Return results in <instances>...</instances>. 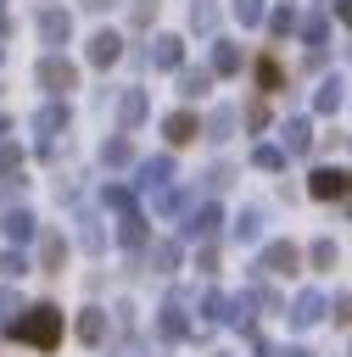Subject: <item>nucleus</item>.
<instances>
[{"instance_id": "nucleus-27", "label": "nucleus", "mask_w": 352, "mask_h": 357, "mask_svg": "<svg viewBox=\"0 0 352 357\" xmlns=\"http://www.w3.org/2000/svg\"><path fill=\"white\" fill-rule=\"evenodd\" d=\"M279 84H285V67H279L274 56H263V61H257V89H263V95H274Z\"/></svg>"}, {"instance_id": "nucleus-28", "label": "nucleus", "mask_w": 352, "mask_h": 357, "mask_svg": "<svg viewBox=\"0 0 352 357\" xmlns=\"http://www.w3.org/2000/svg\"><path fill=\"white\" fill-rule=\"evenodd\" d=\"M151 268H156V273H179V245H173V240H156V245H151Z\"/></svg>"}, {"instance_id": "nucleus-18", "label": "nucleus", "mask_w": 352, "mask_h": 357, "mask_svg": "<svg viewBox=\"0 0 352 357\" xmlns=\"http://www.w3.org/2000/svg\"><path fill=\"white\" fill-rule=\"evenodd\" d=\"M106 329H112L106 307H84V318H78V340H84V346H101V340H106Z\"/></svg>"}, {"instance_id": "nucleus-9", "label": "nucleus", "mask_w": 352, "mask_h": 357, "mask_svg": "<svg viewBox=\"0 0 352 357\" xmlns=\"http://www.w3.org/2000/svg\"><path fill=\"white\" fill-rule=\"evenodd\" d=\"M168 178H173V156H168V151L134 162V184H140V190H168Z\"/></svg>"}, {"instance_id": "nucleus-22", "label": "nucleus", "mask_w": 352, "mask_h": 357, "mask_svg": "<svg viewBox=\"0 0 352 357\" xmlns=\"http://www.w3.org/2000/svg\"><path fill=\"white\" fill-rule=\"evenodd\" d=\"M207 89H212V73L207 67H179V95L184 100H201Z\"/></svg>"}, {"instance_id": "nucleus-4", "label": "nucleus", "mask_w": 352, "mask_h": 357, "mask_svg": "<svg viewBox=\"0 0 352 357\" xmlns=\"http://www.w3.org/2000/svg\"><path fill=\"white\" fill-rule=\"evenodd\" d=\"M218 223H223V206H218V201H201V206H190V212H184L179 234H184V240H212V234H218Z\"/></svg>"}, {"instance_id": "nucleus-30", "label": "nucleus", "mask_w": 352, "mask_h": 357, "mask_svg": "<svg viewBox=\"0 0 352 357\" xmlns=\"http://www.w3.org/2000/svg\"><path fill=\"white\" fill-rule=\"evenodd\" d=\"M251 162H257L263 173H285V151H279V145H257V151H251Z\"/></svg>"}, {"instance_id": "nucleus-40", "label": "nucleus", "mask_w": 352, "mask_h": 357, "mask_svg": "<svg viewBox=\"0 0 352 357\" xmlns=\"http://www.w3.org/2000/svg\"><path fill=\"white\" fill-rule=\"evenodd\" d=\"M11 312H22V296H17L11 284H0V324H6Z\"/></svg>"}, {"instance_id": "nucleus-35", "label": "nucleus", "mask_w": 352, "mask_h": 357, "mask_svg": "<svg viewBox=\"0 0 352 357\" xmlns=\"http://www.w3.org/2000/svg\"><path fill=\"white\" fill-rule=\"evenodd\" d=\"M324 33H330V17H324V11H313V17L302 22V39H307V45H324Z\"/></svg>"}, {"instance_id": "nucleus-5", "label": "nucleus", "mask_w": 352, "mask_h": 357, "mask_svg": "<svg viewBox=\"0 0 352 357\" xmlns=\"http://www.w3.org/2000/svg\"><path fill=\"white\" fill-rule=\"evenodd\" d=\"M257 268H263V273H285V279H291V273H302V251H296L291 240H268V245H263V257H257Z\"/></svg>"}, {"instance_id": "nucleus-23", "label": "nucleus", "mask_w": 352, "mask_h": 357, "mask_svg": "<svg viewBox=\"0 0 352 357\" xmlns=\"http://www.w3.org/2000/svg\"><path fill=\"white\" fill-rule=\"evenodd\" d=\"M235 123H240V117H235V106H218V112H212V117L201 123V134H207L212 145H223V139L235 134Z\"/></svg>"}, {"instance_id": "nucleus-6", "label": "nucleus", "mask_w": 352, "mask_h": 357, "mask_svg": "<svg viewBox=\"0 0 352 357\" xmlns=\"http://www.w3.org/2000/svg\"><path fill=\"white\" fill-rule=\"evenodd\" d=\"M307 195L313 201H341L346 195V167H313L307 173Z\"/></svg>"}, {"instance_id": "nucleus-39", "label": "nucleus", "mask_w": 352, "mask_h": 357, "mask_svg": "<svg viewBox=\"0 0 352 357\" xmlns=\"http://www.w3.org/2000/svg\"><path fill=\"white\" fill-rule=\"evenodd\" d=\"M6 173H22V151L0 139V178H6Z\"/></svg>"}, {"instance_id": "nucleus-36", "label": "nucleus", "mask_w": 352, "mask_h": 357, "mask_svg": "<svg viewBox=\"0 0 352 357\" xmlns=\"http://www.w3.org/2000/svg\"><path fill=\"white\" fill-rule=\"evenodd\" d=\"M212 22H218V11H212V0H196V6H190V28H201V33H207Z\"/></svg>"}, {"instance_id": "nucleus-8", "label": "nucleus", "mask_w": 352, "mask_h": 357, "mask_svg": "<svg viewBox=\"0 0 352 357\" xmlns=\"http://www.w3.org/2000/svg\"><path fill=\"white\" fill-rule=\"evenodd\" d=\"M84 56H89V67H101V73H106V67L123 56V39H117L112 28H95V33H89V45H84Z\"/></svg>"}, {"instance_id": "nucleus-11", "label": "nucleus", "mask_w": 352, "mask_h": 357, "mask_svg": "<svg viewBox=\"0 0 352 357\" xmlns=\"http://www.w3.org/2000/svg\"><path fill=\"white\" fill-rule=\"evenodd\" d=\"M324 307H330V301H324V290H302V296L291 301V312H285V318H291V329H313V324L324 318Z\"/></svg>"}, {"instance_id": "nucleus-17", "label": "nucleus", "mask_w": 352, "mask_h": 357, "mask_svg": "<svg viewBox=\"0 0 352 357\" xmlns=\"http://www.w3.org/2000/svg\"><path fill=\"white\" fill-rule=\"evenodd\" d=\"M229 234H235L240 245H257V240H263V206H240V218L229 223Z\"/></svg>"}, {"instance_id": "nucleus-1", "label": "nucleus", "mask_w": 352, "mask_h": 357, "mask_svg": "<svg viewBox=\"0 0 352 357\" xmlns=\"http://www.w3.org/2000/svg\"><path fill=\"white\" fill-rule=\"evenodd\" d=\"M0 329H6L11 340L34 346V351H56V346H61V307H56V301H34V307H22L17 318H6Z\"/></svg>"}, {"instance_id": "nucleus-45", "label": "nucleus", "mask_w": 352, "mask_h": 357, "mask_svg": "<svg viewBox=\"0 0 352 357\" xmlns=\"http://www.w3.org/2000/svg\"><path fill=\"white\" fill-rule=\"evenodd\" d=\"M279 357H313V351H307V346H285Z\"/></svg>"}, {"instance_id": "nucleus-20", "label": "nucleus", "mask_w": 352, "mask_h": 357, "mask_svg": "<svg viewBox=\"0 0 352 357\" xmlns=\"http://www.w3.org/2000/svg\"><path fill=\"white\" fill-rule=\"evenodd\" d=\"M101 167H134V139L129 134H112L101 145Z\"/></svg>"}, {"instance_id": "nucleus-19", "label": "nucleus", "mask_w": 352, "mask_h": 357, "mask_svg": "<svg viewBox=\"0 0 352 357\" xmlns=\"http://www.w3.org/2000/svg\"><path fill=\"white\" fill-rule=\"evenodd\" d=\"M145 106H151L145 89H123V95H117V117H123V128H140V123H145Z\"/></svg>"}, {"instance_id": "nucleus-37", "label": "nucleus", "mask_w": 352, "mask_h": 357, "mask_svg": "<svg viewBox=\"0 0 352 357\" xmlns=\"http://www.w3.org/2000/svg\"><path fill=\"white\" fill-rule=\"evenodd\" d=\"M268 28H274V33L285 39V33L296 28V11H291V6H279V11H268Z\"/></svg>"}, {"instance_id": "nucleus-29", "label": "nucleus", "mask_w": 352, "mask_h": 357, "mask_svg": "<svg viewBox=\"0 0 352 357\" xmlns=\"http://www.w3.org/2000/svg\"><path fill=\"white\" fill-rule=\"evenodd\" d=\"M101 201H106L112 212H134V190H129V184H101Z\"/></svg>"}, {"instance_id": "nucleus-16", "label": "nucleus", "mask_w": 352, "mask_h": 357, "mask_svg": "<svg viewBox=\"0 0 352 357\" xmlns=\"http://www.w3.org/2000/svg\"><path fill=\"white\" fill-rule=\"evenodd\" d=\"M279 139H285V145H279L285 156H307V151H313V128H307V117H291Z\"/></svg>"}, {"instance_id": "nucleus-12", "label": "nucleus", "mask_w": 352, "mask_h": 357, "mask_svg": "<svg viewBox=\"0 0 352 357\" xmlns=\"http://www.w3.org/2000/svg\"><path fill=\"white\" fill-rule=\"evenodd\" d=\"M151 67L179 73V67H184V39H179V33H156V39H151Z\"/></svg>"}, {"instance_id": "nucleus-43", "label": "nucleus", "mask_w": 352, "mask_h": 357, "mask_svg": "<svg viewBox=\"0 0 352 357\" xmlns=\"http://www.w3.org/2000/svg\"><path fill=\"white\" fill-rule=\"evenodd\" d=\"M6 33H11V6L0 0V39H6Z\"/></svg>"}, {"instance_id": "nucleus-13", "label": "nucleus", "mask_w": 352, "mask_h": 357, "mask_svg": "<svg viewBox=\"0 0 352 357\" xmlns=\"http://www.w3.org/2000/svg\"><path fill=\"white\" fill-rule=\"evenodd\" d=\"M156 335H162V340H184V335H190V318H184L179 301H162V307H156Z\"/></svg>"}, {"instance_id": "nucleus-34", "label": "nucleus", "mask_w": 352, "mask_h": 357, "mask_svg": "<svg viewBox=\"0 0 352 357\" xmlns=\"http://www.w3.org/2000/svg\"><path fill=\"white\" fill-rule=\"evenodd\" d=\"M229 11L240 17V28H257L263 22V0H229Z\"/></svg>"}, {"instance_id": "nucleus-38", "label": "nucleus", "mask_w": 352, "mask_h": 357, "mask_svg": "<svg viewBox=\"0 0 352 357\" xmlns=\"http://www.w3.org/2000/svg\"><path fill=\"white\" fill-rule=\"evenodd\" d=\"M335 262H341L335 240H318V245H313V268H335Z\"/></svg>"}, {"instance_id": "nucleus-21", "label": "nucleus", "mask_w": 352, "mask_h": 357, "mask_svg": "<svg viewBox=\"0 0 352 357\" xmlns=\"http://www.w3.org/2000/svg\"><path fill=\"white\" fill-rule=\"evenodd\" d=\"M67 262V240L61 234H39V273H61Z\"/></svg>"}, {"instance_id": "nucleus-32", "label": "nucleus", "mask_w": 352, "mask_h": 357, "mask_svg": "<svg viewBox=\"0 0 352 357\" xmlns=\"http://www.w3.org/2000/svg\"><path fill=\"white\" fill-rule=\"evenodd\" d=\"M184 201H190L184 190H156V212H162V218H179V212H184Z\"/></svg>"}, {"instance_id": "nucleus-46", "label": "nucleus", "mask_w": 352, "mask_h": 357, "mask_svg": "<svg viewBox=\"0 0 352 357\" xmlns=\"http://www.w3.org/2000/svg\"><path fill=\"white\" fill-rule=\"evenodd\" d=\"M6 134H11V123H6V117H0V139H6Z\"/></svg>"}, {"instance_id": "nucleus-10", "label": "nucleus", "mask_w": 352, "mask_h": 357, "mask_svg": "<svg viewBox=\"0 0 352 357\" xmlns=\"http://www.w3.org/2000/svg\"><path fill=\"white\" fill-rule=\"evenodd\" d=\"M0 234H6V245H28V240L39 234V218H34L28 206H11V212L0 218Z\"/></svg>"}, {"instance_id": "nucleus-44", "label": "nucleus", "mask_w": 352, "mask_h": 357, "mask_svg": "<svg viewBox=\"0 0 352 357\" xmlns=\"http://www.w3.org/2000/svg\"><path fill=\"white\" fill-rule=\"evenodd\" d=\"M106 6H117V0H84V11H106Z\"/></svg>"}, {"instance_id": "nucleus-14", "label": "nucleus", "mask_w": 352, "mask_h": 357, "mask_svg": "<svg viewBox=\"0 0 352 357\" xmlns=\"http://www.w3.org/2000/svg\"><path fill=\"white\" fill-rule=\"evenodd\" d=\"M341 100H346V78H341V73H330V78L313 89V112H324V117H330V112H341Z\"/></svg>"}, {"instance_id": "nucleus-2", "label": "nucleus", "mask_w": 352, "mask_h": 357, "mask_svg": "<svg viewBox=\"0 0 352 357\" xmlns=\"http://www.w3.org/2000/svg\"><path fill=\"white\" fill-rule=\"evenodd\" d=\"M34 78H39V89L56 95V100H67V89H78V67H73L61 50H50V56L34 67Z\"/></svg>"}, {"instance_id": "nucleus-3", "label": "nucleus", "mask_w": 352, "mask_h": 357, "mask_svg": "<svg viewBox=\"0 0 352 357\" xmlns=\"http://www.w3.org/2000/svg\"><path fill=\"white\" fill-rule=\"evenodd\" d=\"M73 123V112H67V100H50V106H39L34 112V128H39V156L50 162L56 156V134Z\"/></svg>"}, {"instance_id": "nucleus-33", "label": "nucleus", "mask_w": 352, "mask_h": 357, "mask_svg": "<svg viewBox=\"0 0 352 357\" xmlns=\"http://www.w3.org/2000/svg\"><path fill=\"white\" fill-rule=\"evenodd\" d=\"M201 312H207V324H223V318H229V296H223V290H207Z\"/></svg>"}, {"instance_id": "nucleus-7", "label": "nucleus", "mask_w": 352, "mask_h": 357, "mask_svg": "<svg viewBox=\"0 0 352 357\" xmlns=\"http://www.w3.org/2000/svg\"><path fill=\"white\" fill-rule=\"evenodd\" d=\"M67 39H73V17H67V11H56V6H50V11H39V45H45V50H61Z\"/></svg>"}, {"instance_id": "nucleus-15", "label": "nucleus", "mask_w": 352, "mask_h": 357, "mask_svg": "<svg viewBox=\"0 0 352 357\" xmlns=\"http://www.w3.org/2000/svg\"><path fill=\"white\" fill-rule=\"evenodd\" d=\"M162 134H168V145H190L201 134V123H196V112H168L162 117Z\"/></svg>"}, {"instance_id": "nucleus-42", "label": "nucleus", "mask_w": 352, "mask_h": 357, "mask_svg": "<svg viewBox=\"0 0 352 357\" xmlns=\"http://www.w3.org/2000/svg\"><path fill=\"white\" fill-rule=\"evenodd\" d=\"M151 17H156V0H134V22L151 28Z\"/></svg>"}, {"instance_id": "nucleus-24", "label": "nucleus", "mask_w": 352, "mask_h": 357, "mask_svg": "<svg viewBox=\"0 0 352 357\" xmlns=\"http://www.w3.org/2000/svg\"><path fill=\"white\" fill-rule=\"evenodd\" d=\"M117 240L129 251H145V218L140 212H117Z\"/></svg>"}, {"instance_id": "nucleus-31", "label": "nucleus", "mask_w": 352, "mask_h": 357, "mask_svg": "<svg viewBox=\"0 0 352 357\" xmlns=\"http://www.w3.org/2000/svg\"><path fill=\"white\" fill-rule=\"evenodd\" d=\"M0 273H6V279H22V273H28V257H22V245H6V251H0Z\"/></svg>"}, {"instance_id": "nucleus-25", "label": "nucleus", "mask_w": 352, "mask_h": 357, "mask_svg": "<svg viewBox=\"0 0 352 357\" xmlns=\"http://www.w3.org/2000/svg\"><path fill=\"white\" fill-rule=\"evenodd\" d=\"M207 73H240V45L218 39V45H212V67H207Z\"/></svg>"}, {"instance_id": "nucleus-41", "label": "nucleus", "mask_w": 352, "mask_h": 357, "mask_svg": "<svg viewBox=\"0 0 352 357\" xmlns=\"http://www.w3.org/2000/svg\"><path fill=\"white\" fill-rule=\"evenodd\" d=\"M246 128H268V106H263V100L246 106Z\"/></svg>"}, {"instance_id": "nucleus-26", "label": "nucleus", "mask_w": 352, "mask_h": 357, "mask_svg": "<svg viewBox=\"0 0 352 357\" xmlns=\"http://www.w3.org/2000/svg\"><path fill=\"white\" fill-rule=\"evenodd\" d=\"M78 240H84V251H95V257H101V251H106V229H101V218H89V212H84V218H78Z\"/></svg>"}]
</instances>
